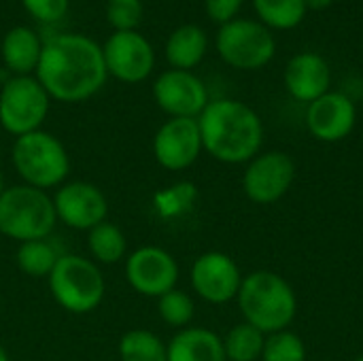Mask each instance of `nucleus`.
I'll use <instances>...</instances> for the list:
<instances>
[{
    "label": "nucleus",
    "instance_id": "1",
    "mask_svg": "<svg viewBox=\"0 0 363 361\" xmlns=\"http://www.w3.org/2000/svg\"><path fill=\"white\" fill-rule=\"evenodd\" d=\"M102 47L83 34H55L43 40L36 79L51 100L83 102L106 83Z\"/></svg>",
    "mask_w": 363,
    "mask_h": 361
},
{
    "label": "nucleus",
    "instance_id": "2",
    "mask_svg": "<svg viewBox=\"0 0 363 361\" xmlns=\"http://www.w3.org/2000/svg\"><path fill=\"white\" fill-rule=\"evenodd\" d=\"M202 147L223 164H249L264 145V123L245 102L217 98L198 117Z\"/></svg>",
    "mask_w": 363,
    "mask_h": 361
},
{
    "label": "nucleus",
    "instance_id": "3",
    "mask_svg": "<svg viewBox=\"0 0 363 361\" xmlns=\"http://www.w3.org/2000/svg\"><path fill=\"white\" fill-rule=\"evenodd\" d=\"M236 300L245 321L266 336L287 330L298 315L294 287L281 274L270 270L247 274Z\"/></svg>",
    "mask_w": 363,
    "mask_h": 361
},
{
    "label": "nucleus",
    "instance_id": "4",
    "mask_svg": "<svg viewBox=\"0 0 363 361\" xmlns=\"http://www.w3.org/2000/svg\"><path fill=\"white\" fill-rule=\"evenodd\" d=\"M53 198L32 185H13L0 196V234L19 243L45 240L55 228Z\"/></svg>",
    "mask_w": 363,
    "mask_h": 361
},
{
    "label": "nucleus",
    "instance_id": "5",
    "mask_svg": "<svg viewBox=\"0 0 363 361\" xmlns=\"http://www.w3.org/2000/svg\"><path fill=\"white\" fill-rule=\"evenodd\" d=\"M11 157L26 185L36 189H51L62 185L70 170L66 147L53 134L43 130L17 136L11 149Z\"/></svg>",
    "mask_w": 363,
    "mask_h": 361
},
{
    "label": "nucleus",
    "instance_id": "6",
    "mask_svg": "<svg viewBox=\"0 0 363 361\" xmlns=\"http://www.w3.org/2000/svg\"><path fill=\"white\" fill-rule=\"evenodd\" d=\"M47 279L55 302L68 313H91L104 298L106 285L100 268L81 255H60Z\"/></svg>",
    "mask_w": 363,
    "mask_h": 361
},
{
    "label": "nucleus",
    "instance_id": "7",
    "mask_svg": "<svg viewBox=\"0 0 363 361\" xmlns=\"http://www.w3.org/2000/svg\"><path fill=\"white\" fill-rule=\"evenodd\" d=\"M221 60L238 70H259L272 62L277 43L272 32L255 19H232L223 23L215 38Z\"/></svg>",
    "mask_w": 363,
    "mask_h": 361
},
{
    "label": "nucleus",
    "instance_id": "8",
    "mask_svg": "<svg viewBox=\"0 0 363 361\" xmlns=\"http://www.w3.org/2000/svg\"><path fill=\"white\" fill-rule=\"evenodd\" d=\"M51 98L36 77H11L0 87V126L17 136L40 130Z\"/></svg>",
    "mask_w": 363,
    "mask_h": 361
},
{
    "label": "nucleus",
    "instance_id": "9",
    "mask_svg": "<svg viewBox=\"0 0 363 361\" xmlns=\"http://www.w3.org/2000/svg\"><path fill=\"white\" fill-rule=\"evenodd\" d=\"M296 181V162L283 151L255 155L242 174V189L255 204L279 202Z\"/></svg>",
    "mask_w": 363,
    "mask_h": 361
},
{
    "label": "nucleus",
    "instance_id": "10",
    "mask_svg": "<svg viewBox=\"0 0 363 361\" xmlns=\"http://www.w3.org/2000/svg\"><path fill=\"white\" fill-rule=\"evenodd\" d=\"M106 72L123 83H140L155 68V51L138 32H113L102 45Z\"/></svg>",
    "mask_w": 363,
    "mask_h": 361
},
{
    "label": "nucleus",
    "instance_id": "11",
    "mask_svg": "<svg viewBox=\"0 0 363 361\" xmlns=\"http://www.w3.org/2000/svg\"><path fill=\"white\" fill-rule=\"evenodd\" d=\"M125 279L130 287L147 298H162L177 289L179 264L162 247H140L125 262Z\"/></svg>",
    "mask_w": 363,
    "mask_h": 361
},
{
    "label": "nucleus",
    "instance_id": "12",
    "mask_svg": "<svg viewBox=\"0 0 363 361\" xmlns=\"http://www.w3.org/2000/svg\"><path fill=\"white\" fill-rule=\"evenodd\" d=\"M153 96L157 106L168 117L198 119L206 109L208 89L191 70H166L153 83Z\"/></svg>",
    "mask_w": 363,
    "mask_h": 361
},
{
    "label": "nucleus",
    "instance_id": "13",
    "mask_svg": "<svg viewBox=\"0 0 363 361\" xmlns=\"http://www.w3.org/2000/svg\"><path fill=\"white\" fill-rule=\"evenodd\" d=\"M202 149L198 119L170 117L153 138V155L157 164L170 172L189 168L200 157Z\"/></svg>",
    "mask_w": 363,
    "mask_h": 361
},
{
    "label": "nucleus",
    "instance_id": "14",
    "mask_svg": "<svg viewBox=\"0 0 363 361\" xmlns=\"http://www.w3.org/2000/svg\"><path fill=\"white\" fill-rule=\"evenodd\" d=\"M240 285V268L228 253H202L191 266V287L202 300L211 304H225L230 300H236Z\"/></svg>",
    "mask_w": 363,
    "mask_h": 361
},
{
    "label": "nucleus",
    "instance_id": "15",
    "mask_svg": "<svg viewBox=\"0 0 363 361\" xmlns=\"http://www.w3.org/2000/svg\"><path fill=\"white\" fill-rule=\"evenodd\" d=\"M55 215L72 230H91L106 221L108 202L104 194L85 181L64 183L53 198Z\"/></svg>",
    "mask_w": 363,
    "mask_h": 361
},
{
    "label": "nucleus",
    "instance_id": "16",
    "mask_svg": "<svg viewBox=\"0 0 363 361\" xmlns=\"http://www.w3.org/2000/svg\"><path fill=\"white\" fill-rule=\"evenodd\" d=\"M357 123L355 102L342 91H328L306 109V128L321 143L345 140Z\"/></svg>",
    "mask_w": 363,
    "mask_h": 361
},
{
    "label": "nucleus",
    "instance_id": "17",
    "mask_svg": "<svg viewBox=\"0 0 363 361\" xmlns=\"http://www.w3.org/2000/svg\"><path fill=\"white\" fill-rule=\"evenodd\" d=\"M285 87L298 102L311 104L332 87V68L328 60L315 51L294 55L285 66Z\"/></svg>",
    "mask_w": 363,
    "mask_h": 361
},
{
    "label": "nucleus",
    "instance_id": "18",
    "mask_svg": "<svg viewBox=\"0 0 363 361\" xmlns=\"http://www.w3.org/2000/svg\"><path fill=\"white\" fill-rule=\"evenodd\" d=\"M40 51H43L40 36L26 26L11 28L0 45L2 62L13 77H28L36 72Z\"/></svg>",
    "mask_w": 363,
    "mask_h": 361
},
{
    "label": "nucleus",
    "instance_id": "19",
    "mask_svg": "<svg viewBox=\"0 0 363 361\" xmlns=\"http://www.w3.org/2000/svg\"><path fill=\"white\" fill-rule=\"evenodd\" d=\"M166 347L168 361H228L223 338L204 328H185Z\"/></svg>",
    "mask_w": 363,
    "mask_h": 361
},
{
    "label": "nucleus",
    "instance_id": "20",
    "mask_svg": "<svg viewBox=\"0 0 363 361\" xmlns=\"http://www.w3.org/2000/svg\"><path fill=\"white\" fill-rule=\"evenodd\" d=\"M208 49L206 32L196 23L179 26L166 40V60L174 70H191L196 68Z\"/></svg>",
    "mask_w": 363,
    "mask_h": 361
},
{
    "label": "nucleus",
    "instance_id": "21",
    "mask_svg": "<svg viewBox=\"0 0 363 361\" xmlns=\"http://www.w3.org/2000/svg\"><path fill=\"white\" fill-rule=\"evenodd\" d=\"M253 9L268 30H291L306 17L304 0H253Z\"/></svg>",
    "mask_w": 363,
    "mask_h": 361
},
{
    "label": "nucleus",
    "instance_id": "22",
    "mask_svg": "<svg viewBox=\"0 0 363 361\" xmlns=\"http://www.w3.org/2000/svg\"><path fill=\"white\" fill-rule=\"evenodd\" d=\"M266 334L245 323L234 326L223 338V351L228 361H259L264 353Z\"/></svg>",
    "mask_w": 363,
    "mask_h": 361
},
{
    "label": "nucleus",
    "instance_id": "23",
    "mask_svg": "<svg viewBox=\"0 0 363 361\" xmlns=\"http://www.w3.org/2000/svg\"><path fill=\"white\" fill-rule=\"evenodd\" d=\"M121 361H168L166 343L149 330H130L119 340Z\"/></svg>",
    "mask_w": 363,
    "mask_h": 361
},
{
    "label": "nucleus",
    "instance_id": "24",
    "mask_svg": "<svg viewBox=\"0 0 363 361\" xmlns=\"http://www.w3.org/2000/svg\"><path fill=\"white\" fill-rule=\"evenodd\" d=\"M87 245H89V253L100 264L121 262L125 255V249H128V240H125L123 232L108 221H102L89 230Z\"/></svg>",
    "mask_w": 363,
    "mask_h": 361
},
{
    "label": "nucleus",
    "instance_id": "25",
    "mask_svg": "<svg viewBox=\"0 0 363 361\" xmlns=\"http://www.w3.org/2000/svg\"><path fill=\"white\" fill-rule=\"evenodd\" d=\"M17 266L21 272H26L28 277H34V279H43V277H49L53 266L57 264L60 255L57 251L53 249V245L45 240H28V243H21L19 249H17Z\"/></svg>",
    "mask_w": 363,
    "mask_h": 361
},
{
    "label": "nucleus",
    "instance_id": "26",
    "mask_svg": "<svg viewBox=\"0 0 363 361\" xmlns=\"http://www.w3.org/2000/svg\"><path fill=\"white\" fill-rule=\"evenodd\" d=\"M157 311L166 326L179 328V330H185L196 315L194 300L185 291H179V289H172L164 294L162 298H157Z\"/></svg>",
    "mask_w": 363,
    "mask_h": 361
},
{
    "label": "nucleus",
    "instance_id": "27",
    "mask_svg": "<svg viewBox=\"0 0 363 361\" xmlns=\"http://www.w3.org/2000/svg\"><path fill=\"white\" fill-rule=\"evenodd\" d=\"M262 361H306L304 340L289 330L268 334L264 343Z\"/></svg>",
    "mask_w": 363,
    "mask_h": 361
},
{
    "label": "nucleus",
    "instance_id": "28",
    "mask_svg": "<svg viewBox=\"0 0 363 361\" xmlns=\"http://www.w3.org/2000/svg\"><path fill=\"white\" fill-rule=\"evenodd\" d=\"M143 2L140 0H108L106 2V21L115 32L136 30L143 21Z\"/></svg>",
    "mask_w": 363,
    "mask_h": 361
},
{
    "label": "nucleus",
    "instance_id": "29",
    "mask_svg": "<svg viewBox=\"0 0 363 361\" xmlns=\"http://www.w3.org/2000/svg\"><path fill=\"white\" fill-rule=\"evenodd\" d=\"M23 9L30 17H34L38 23L51 26L66 17L70 0H21Z\"/></svg>",
    "mask_w": 363,
    "mask_h": 361
},
{
    "label": "nucleus",
    "instance_id": "30",
    "mask_svg": "<svg viewBox=\"0 0 363 361\" xmlns=\"http://www.w3.org/2000/svg\"><path fill=\"white\" fill-rule=\"evenodd\" d=\"M242 2H245V0H204V9H206V15H208L215 23L223 26V23L236 19V15H238Z\"/></svg>",
    "mask_w": 363,
    "mask_h": 361
},
{
    "label": "nucleus",
    "instance_id": "31",
    "mask_svg": "<svg viewBox=\"0 0 363 361\" xmlns=\"http://www.w3.org/2000/svg\"><path fill=\"white\" fill-rule=\"evenodd\" d=\"M334 0H304L306 4V11H323L332 4Z\"/></svg>",
    "mask_w": 363,
    "mask_h": 361
},
{
    "label": "nucleus",
    "instance_id": "32",
    "mask_svg": "<svg viewBox=\"0 0 363 361\" xmlns=\"http://www.w3.org/2000/svg\"><path fill=\"white\" fill-rule=\"evenodd\" d=\"M0 361H9V355H6V349L0 345Z\"/></svg>",
    "mask_w": 363,
    "mask_h": 361
},
{
    "label": "nucleus",
    "instance_id": "33",
    "mask_svg": "<svg viewBox=\"0 0 363 361\" xmlns=\"http://www.w3.org/2000/svg\"><path fill=\"white\" fill-rule=\"evenodd\" d=\"M2 191H4V179H2V172H0V196H2Z\"/></svg>",
    "mask_w": 363,
    "mask_h": 361
},
{
    "label": "nucleus",
    "instance_id": "34",
    "mask_svg": "<svg viewBox=\"0 0 363 361\" xmlns=\"http://www.w3.org/2000/svg\"><path fill=\"white\" fill-rule=\"evenodd\" d=\"M355 361H363V355H362V357H357V360H355Z\"/></svg>",
    "mask_w": 363,
    "mask_h": 361
}]
</instances>
